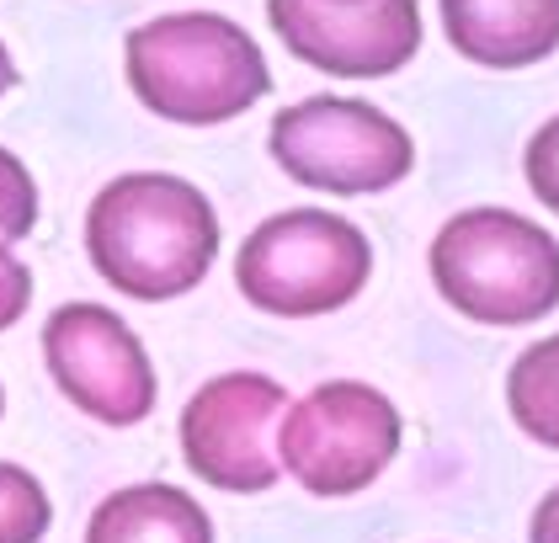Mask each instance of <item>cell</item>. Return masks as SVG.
<instances>
[{
    "label": "cell",
    "mask_w": 559,
    "mask_h": 543,
    "mask_svg": "<svg viewBox=\"0 0 559 543\" xmlns=\"http://www.w3.org/2000/svg\"><path fill=\"white\" fill-rule=\"evenodd\" d=\"M86 256L123 298H181L218 256L214 203L166 170H129L107 181L86 209Z\"/></svg>",
    "instance_id": "1"
},
{
    "label": "cell",
    "mask_w": 559,
    "mask_h": 543,
    "mask_svg": "<svg viewBox=\"0 0 559 543\" xmlns=\"http://www.w3.org/2000/svg\"><path fill=\"white\" fill-rule=\"evenodd\" d=\"M129 91L166 123L218 128L272 91L257 38L218 11H171L123 43Z\"/></svg>",
    "instance_id": "2"
},
{
    "label": "cell",
    "mask_w": 559,
    "mask_h": 543,
    "mask_svg": "<svg viewBox=\"0 0 559 543\" xmlns=\"http://www.w3.org/2000/svg\"><path fill=\"white\" fill-rule=\"evenodd\" d=\"M431 283L479 326H533L559 304V240L512 209H469L437 229Z\"/></svg>",
    "instance_id": "3"
},
{
    "label": "cell",
    "mask_w": 559,
    "mask_h": 543,
    "mask_svg": "<svg viewBox=\"0 0 559 543\" xmlns=\"http://www.w3.org/2000/svg\"><path fill=\"white\" fill-rule=\"evenodd\" d=\"M373 278L368 235L325 209H288L261 219L235 256L240 293L283 320H309L352 304Z\"/></svg>",
    "instance_id": "4"
},
{
    "label": "cell",
    "mask_w": 559,
    "mask_h": 543,
    "mask_svg": "<svg viewBox=\"0 0 559 543\" xmlns=\"http://www.w3.org/2000/svg\"><path fill=\"white\" fill-rule=\"evenodd\" d=\"M266 150L294 181L336 198L389 192L416 166L411 133L362 96H304L283 107L272 118Z\"/></svg>",
    "instance_id": "5"
},
{
    "label": "cell",
    "mask_w": 559,
    "mask_h": 543,
    "mask_svg": "<svg viewBox=\"0 0 559 543\" xmlns=\"http://www.w3.org/2000/svg\"><path fill=\"white\" fill-rule=\"evenodd\" d=\"M400 453V411L373 383L336 378L277 421V463L309 496H357Z\"/></svg>",
    "instance_id": "6"
},
{
    "label": "cell",
    "mask_w": 559,
    "mask_h": 543,
    "mask_svg": "<svg viewBox=\"0 0 559 543\" xmlns=\"http://www.w3.org/2000/svg\"><path fill=\"white\" fill-rule=\"evenodd\" d=\"M288 411L283 383L266 374H218L181 411V459L198 480L229 496L272 491L277 463V421Z\"/></svg>",
    "instance_id": "7"
},
{
    "label": "cell",
    "mask_w": 559,
    "mask_h": 543,
    "mask_svg": "<svg viewBox=\"0 0 559 543\" xmlns=\"http://www.w3.org/2000/svg\"><path fill=\"white\" fill-rule=\"evenodd\" d=\"M44 363L59 394L102 426H139L155 411V368L107 304H59L44 326Z\"/></svg>",
    "instance_id": "8"
},
{
    "label": "cell",
    "mask_w": 559,
    "mask_h": 543,
    "mask_svg": "<svg viewBox=\"0 0 559 543\" xmlns=\"http://www.w3.org/2000/svg\"><path fill=\"white\" fill-rule=\"evenodd\" d=\"M266 22L294 59L336 81H384L421 48L416 0H266Z\"/></svg>",
    "instance_id": "9"
},
{
    "label": "cell",
    "mask_w": 559,
    "mask_h": 543,
    "mask_svg": "<svg viewBox=\"0 0 559 543\" xmlns=\"http://www.w3.org/2000/svg\"><path fill=\"white\" fill-rule=\"evenodd\" d=\"M442 33L485 70H527L559 48V0H442Z\"/></svg>",
    "instance_id": "10"
},
{
    "label": "cell",
    "mask_w": 559,
    "mask_h": 543,
    "mask_svg": "<svg viewBox=\"0 0 559 543\" xmlns=\"http://www.w3.org/2000/svg\"><path fill=\"white\" fill-rule=\"evenodd\" d=\"M86 543H214L209 511L166 480L123 485L91 511Z\"/></svg>",
    "instance_id": "11"
},
{
    "label": "cell",
    "mask_w": 559,
    "mask_h": 543,
    "mask_svg": "<svg viewBox=\"0 0 559 543\" xmlns=\"http://www.w3.org/2000/svg\"><path fill=\"white\" fill-rule=\"evenodd\" d=\"M507 411L544 448L559 453V335L533 341L507 374Z\"/></svg>",
    "instance_id": "12"
},
{
    "label": "cell",
    "mask_w": 559,
    "mask_h": 543,
    "mask_svg": "<svg viewBox=\"0 0 559 543\" xmlns=\"http://www.w3.org/2000/svg\"><path fill=\"white\" fill-rule=\"evenodd\" d=\"M53 506L48 491L22 469V463H0V543H44Z\"/></svg>",
    "instance_id": "13"
},
{
    "label": "cell",
    "mask_w": 559,
    "mask_h": 543,
    "mask_svg": "<svg viewBox=\"0 0 559 543\" xmlns=\"http://www.w3.org/2000/svg\"><path fill=\"white\" fill-rule=\"evenodd\" d=\"M38 224V181L11 150H0V240H27Z\"/></svg>",
    "instance_id": "14"
},
{
    "label": "cell",
    "mask_w": 559,
    "mask_h": 543,
    "mask_svg": "<svg viewBox=\"0 0 559 543\" xmlns=\"http://www.w3.org/2000/svg\"><path fill=\"white\" fill-rule=\"evenodd\" d=\"M522 170H527V187H533V198H538V203H544L549 213H559V118H549V123L527 139Z\"/></svg>",
    "instance_id": "15"
},
{
    "label": "cell",
    "mask_w": 559,
    "mask_h": 543,
    "mask_svg": "<svg viewBox=\"0 0 559 543\" xmlns=\"http://www.w3.org/2000/svg\"><path fill=\"white\" fill-rule=\"evenodd\" d=\"M33 304V272L22 256H11V246L0 240V331H11Z\"/></svg>",
    "instance_id": "16"
},
{
    "label": "cell",
    "mask_w": 559,
    "mask_h": 543,
    "mask_svg": "<svg viewBox=\"0 0 559 543\" xmlns=\"http://www.w3.org/2000/svg\"><path fill=\"white\" fill-rule=\"evenodd\" d=\"M533 543H559V485L533 511Z\"/></svg>",
    "instance_id": "17"
},
{
    "label": "cell",
    "mask_w": 559,
    "mask_h": 543,
    "mask_svg": "<svg viewBox=\"0 0 559 543\" xmlns=\"http://www.w3.org/2000/svg\"><path fill=\"white\" fill-rule=\"evenodd\" d=\"M16 85V64H11V54H5V43H0V96Z\"/></svg>",
    "instance_id": "18"
},
{
    "label": "cell",
    "mask_w": 559,
    "mask_h": 543,
    "mask_svg": "<svg viewBox=\"0 0 559 543\" xmlns=\"http://www.w3.org/2000/svg\"><path fill=\"white\" fill-rule=\"evenodd\" d=\"M0 411H5V394H0Z\"/></svg>",
    "instance_id": "19"
}]
</instances>
